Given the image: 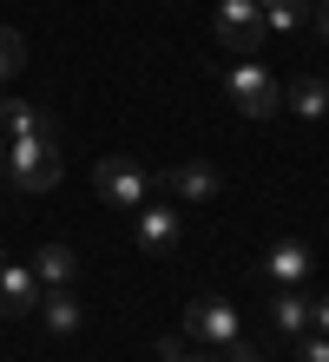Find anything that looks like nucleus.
<instances>
[{
  "mask_svg": "<svg viewBox=\"0 0 329 362\" xmlns=\"http://www.w3.org/2000/svg\"><path fill=\"white\" fill-rule=\"evenodd\" d=\"M66 172V158H59V139H7V178L20 191H53Z\"/></svg>",
  "mask_w": 329,
  "mask_h": 362,
  "instance_id": "nucleus-1",
  "label": "nucleus"
},
{
  "mask_svg": "<svg viewBox=\"0 0 329 362\" xmlns=\"http://www.w3.org/2000/svg\"><path fill=\"white\" fill-rule=\"evenodd\" d=\"M211 33H217V47H231V53H257L270 27H263L257 0H217L211 7Z\"/></svg>",
  "mask_w": 329,
  "mask_h": 362,
  "instance_id": "nucleus-2",
  "label": "nucleus"
},
{
  "mask_svg": "<svg viewBox=\"0 0 329 362\" xmlns=\"http://www.w3.org/2000/svg\"><path fill=\"white\" fill-rule=\"evenodd\" d=\"M224 93H231V105H237V112H250V119H270L277 105H283V86L257 66V59H237V66H231V79H224Z\"/></svg>",
  "mask_w": 329,
  "mask_h": 362,
  "instance_id": "nucleus-3",
  "label": "nucleus"
},
{
  "mask_svg": "<svg viewBox=\"0 0 329 362\" xmlns=\"http://www.w3.org/2000/svg\"><path fill=\"white\" fill-rule=\"evenodd\" d=\"M99 198L112 204V211H139V204L151 198L145 165H139V158H99Z\"/></svg>",
  "mask_w": 329,
  "mask_h": 362,
  "instance_id": "nucleus-4",
  "label": "nucleus"
},
{
  "mask_svg": "<svg viewBox=\"0 0 329 362\" xmlns=\"http://www.w3.org/2000/svg\"><path fill=\"white\" fill-rule=\"evenodd\" d=\"M185 244V211L178 204H139V250H151V257H171V250Z\"/></svg>",
  "mask_w": 329,
  "mask_h": 362,
  "instance_id": "nucleus-5",
  "label": "nucleus"
},
{
  "mask_svg": "<svg viewBox=\"0 0 329 362\" xmlns=\"http://www.w3.org/2000/svg\"><path fill=\"white\" fill-rule=\"evenodd\" d=\"M185 336H197V343H217V349H224L231 336H244V329H237V310L224 303V296H191V310H185Z\"/></svg>",
  "mask_w": 329,
  "mask_h": 362,
  "instance_id": "nucleus-6",
  "label": "nucleus"
},
{
  "mask_svg": "<svg viewBox=\"0 0 329 362\" xmlns=\"http://www.w3.org/2000/svg\"><path fill=\"white\" fill-rule=\"evenodd\" d=\"M316 270V257H310V244L303 238H277L270 244V257H263V276H270L277 290H303V276Z\"/></svg>",
  "mask_w": 329,
  "mask_h": 362,
  "instance_id": "nucleus-7",
  "label": "nucleus"
},
{
  "mask_svg": "<svg viewBox=\"0 0 329 362\" xmlns=\"http://www.w3.org/2000/svg\"><path fill=\"white\" fill-rule=\"evenodd\" d=\"M27 270H33V284H40V290H73L79 257H73V244H40Z\"/></svg>",
  "mask_w": 329,
  "mask_h": 362,
  "instance_id": "nucleus-8",
  "label": "nucleus"
},
{
  "mask_svg": "<svg viewBox=\"0 0 329 362\" xmlns=\"http://www.w3.org/2000/svg\"><path fill=\"white\" fill-rule=\"evenodd\" d=\"M53 119L40 99H0V139H47Z\"/></svg>",
  "mask_w": 329,
  "mask_h": 362,
  "instance_id": "nucleus-9",
  "label": "nucleus"
},
{
  "mask_svg": "<svg viewBox=\"0 0 329 362\" xmlns=\"http://www.w3.org/2000/svg\"><path fill=\"white\" fill-rule=\"evenodd\" d=\"M40 303V284L27 264H0V316H33Z\"/></svg>",
  "mask_w": 329,
  "mask_h": 362,
  "instance_id": "nucleus-10",
  "label": "nucleus"
},
{
  "mask_svg": "<svg viewBox=\"0 0 329 362\" xmlns=\"http://www.w3.org/2000/svg\"><path fill=\"white\" fill-rule=\"evenodd\" d=\"M165 185L178 191L185 204H211L217 191H224V178H217V165H204V158H197V165H171V178H165Z\"/></svg>",
  "mask_w": 329,
  "mask_h": 362,
  "instance_id": "nucleus-11",
  "label": "nucleus"
},
{
  "mask_svg": "<svg viewBox=\"0 0 329 362\" xmlns=\"http://www.w3.org/2000/svg\"><path fill=\"white\" fill-rule=\"evenodd\" d=\"M33 310H40V323H47L53 336H79V323H86V303H79L73 290H47Z\"/></svg>",
  "mask_w": 329,
  "mask_h": 362,
  "instance_id": "nucleus-12",
  "label": "nucleus"
},
{
  "mask_svg": "<svg viewBox=\"0 0 329 362\" xmlns=\"http://www.w3.org/2000/svg\"><path fill=\"white\" fill-rule=\"evenodd\" d=\"M270 323H277V336H303L310 329V296L303 290H277L270 296Z\"/></svg>",
  "mask_w": 329,
  "mask_h": 362,
  "instance_id": "nucleus-13",
  "label": "nucleus"
},
{
  "mask_svg": "<svg viewBox=\"0 0 329 362\" xmlns=\"http://www.w3.org/2000/svg\"><path fill=\"white\" fill-rule=\"evenodd\" d=\"M283 105H290V112H303V119H323V112H329V86H323V79H290Z\"/></svg>",
  "mask_w": 329,
  "mask_h": 362,
  "instance_id": "nucleus-14",
  "label": "nucleus"
},
{
  "mask_svg": "<svg viewBox=\"0 0 329 362\" xmlns=\"http://www.w3.org/2000/svg\"><path fill=\"white\" fill-rule=\"evenodd\" d=\"M20 66H27V40H20L13 27H0V86H7Z\"/></svg>",
  "mask_w": 329,
  "mask_h": 362,
  "instance_id": "nucleus-15",
  "label": "nucleus"
},
{
  "mask_svg": "<svg viewBox=\"0 0 329 362\" xmlns=\"http://www.w3.org/2000/svg\"><path fill=\"white\" fill-rule=\"evenodd\" d=\"M303 20V0H270V7H263V27H277V33H290Z\"/></svg>",
  "mask_w": 329,
  "mask_h": 362,
  "instance_id": "nucleus-16",
  "label": "nucleus"
},
{
  "mask_svg": "<svg viewBox=\"0 0 329 362\" xmlns=\"http://www.w3.org/2000/svg\"><path fill=\"white\" fill-rule=\"evenodd\" d=\"M303 362H329V336L323 329H303Z\"/></svg>",
  "mask_w": 329,
  "mask_h": 362,
  "instance_id": "nucleus-17",
  "label": "nucleus"
},
{
  "mask_svg": "<svg viewBox=\"0 0 329 362\" xmlns=\"http://www.w3.org/2000/svg\"><path fill=\"white\" fill-rule=\"evenodd\" d=\"M224 362H263V349L244 343V336H231V343H224Z\"/></svg>",
  "mask_w": 329,
  "mask_h": 362,
  "instance_id": "nucleus-18",
  "label": "nucleus"
},
{
  "mask_svg": "<svg viewBox=\"0 0 329 362\" xmlns=\"http://www.w3.org/2000/svg\"><path fill=\"white\" fill-rule=\"evenodd\" d=\"M310 329H323V336H329V296H323V303H310Z\"/></svg>",
  "mask_w": 329,
  "mask_h": 362,
  "instance_id": "nucleus-19",
  "label": "nucleus"
},
{
  "mask_svg": "<svg viewBox=\"0 0 329 362\" xmlns=\"http://www.w3.org/2000/svg\"><path fill=\"white\" fill-rule=\"evenodd\" d=\"M171 362H224V356H204V349H197V356H191V349H178V356H171Z\"/></svg>",
  "mask_w": 329,
  "mask_h": 362,
  "instance_id": "nucleus-20",
  "label": "nucleus"
},
{
  "mask_svg": "<svg viewBox=\"0 0 329 362\" xmlns=\"http://www.w3.org/2000/svg\"><path fill=\"white\" fill-rule=\"evenodd\" d=\"M316 33L329 40V0H323V7H316Z\"/></svg>",
  "mask_w": 329,
  "mask_h": 362,
  "instance_id": "nucleus-21",
  "label": "nucleus"
},
{
  "mask_svg": "<svg viewBox=\"0 0 329 362\" xmlns=\"http://www.w3.org/2000/svg\"><path fill=\"white\" fill-rule=\"evenodd\" d=\"M0 178H7V139H0Z\"/></svg>",
  "mask_w": 329,
  "mask_h": 362,
  "instance_id": "nucleus-22",
  "label": "nucleus"
},
{
  "mask_svg": "<svg viewBox=\"0 0 329 362\" xmlns=\"http://www.w3.org/2000/svg\"><path fill=\"white\" fill-rule=\"evenodd\" d=\"M0 264H7V250H0Z\"/></svg>",
  "mask_w": 329,
  "mask_h": 362,
  "instance_id": "nucleus-23",
  "label": "nucleus"
},
{
  "mask_svg": "<svg viewBox=\"0 0 329 362\" xmlns=\"http://www.w3.org/2000/svg\"><path fill=\"white\" fill-rule=\"evenodd\" d=\"M257 7H270V0H257Z\"/></svg>",
  "mask_w": 329,
  "mask_h": 362,
  "instance_id": "nucleus-24",
  "label": "nucleus"
}]
</instances>
